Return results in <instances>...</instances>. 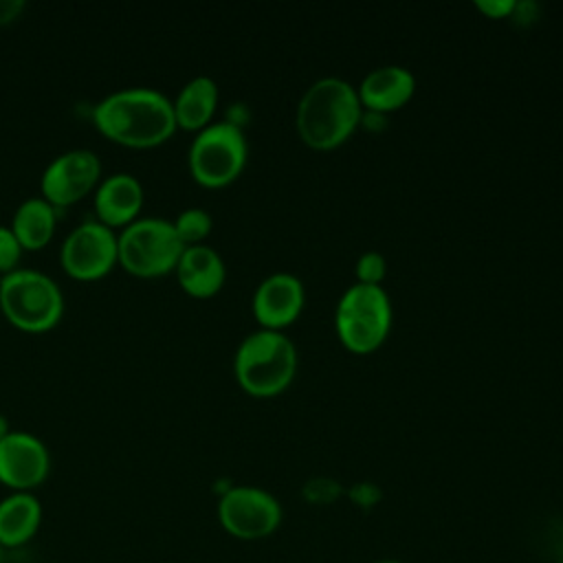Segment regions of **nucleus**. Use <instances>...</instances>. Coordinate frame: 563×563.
I'll list each match as a JSON object with an SVG mask.
<instances>
[{"label": "nucleus", "mask_w": 563, "mask_h": 563, "mask_svg": "<svg viewBox=\"0 0 563 563\" xmlns=\"http://www.w3.org/2000/svg\"><path fill=\"white\" fill-rule=\"evenodd\" d=\"M64 273L77 282H95L119 266L117 231L99 220H84L70 229L59 246Z\"/></svg>", "instance_id": "obj_8"}, {"label": "nucleus", "mask_w": 563, "mask_h": 563, "mask_svg": "<svg viewBox=\"0 0 563 563\" xmlns=\"http://www.w3.org/2000/svg\"><path fill=\"white\" fill-rule=\"evenodd\" d=\"M0 282H2V275H0Z\"/></svg>", "instance_id": "obj_30"}, {"label": "nucleus", "mask_w": 563, "mask_h": 563, "mask_svg": "<svg viewBox=\"0 0 563 563\" xmlns=\"http://www.w3.org/2000/svg\"><path fill=\"white\" fill-rule=\"evenodd\" d=\"M26 11V0H0V26L13 24Z\"/></svg>", "instance_id": "obj_25"}, {"label": "nucleus", "mask_w": 563, "mask_h": 563, "mask_svg": "<svg viewBox=\"0 0 563 563\" xmlns=\"http://www.w3.org/2000/svg\"><path fill=\"white\" fill-rule=\"evenodd\" d=\"M343 495V486L332 477H312L301 486V497L312 506L334 504Z\"/></svg>", "instance_id": "obj_20"}, {"label": "nucleus", "mask_w": 563, "mask_h": 563, "mask_svg": "<svg viewBox=\"0 0 563 563\" xmlns=\"http://www.w3.org/2000/svg\"><path fill=\"white\" fill-rule=\"evenodd\" d=\"M101 183V161L92 150L73 147L57 154L40 176V196L55 209L70 207L95 194Z\"/></svg>", "instance_id": "obj_10"}, {"label": "nucleus", "mask_w": 563, "mask_h": 563, "mask_svg": "<svg viewBox=\"0 0 563 563\" xmlns=\"http://www.w3.org/2000/svg\"><path fill=\"white\" fill-rule=\"evenodd\" d=\"M0 310L4 319L29 334L53 330L64 314V292L59 284L35 268H15L2 275Z\"/></svg>", "instance_id": "obj_4"}, {"label": "nucleus", "mask_w": 563, "mask_h": 563, "mask_svg": "<svg viewBox=\"0 0 563 563\" xmlns=\"http://www.w3.org/2000/svg\"><path fill=\"white\" fill-rule=\"evenodd\" d=\"M9 433H11L9 420H7V416H4V413H0V440H2L4 435H9Z\"/></svg>", "instance_id": "obj_27"}, {"label": "nucleus", "mask_w": 563, "mask_h": 563, "mask_svg": "<svg viewBox=\"0 0 563 563\" xmlns=\"http://www.w3.org/2000/svg\"><path fill=\"white\" fill-rule=\"evenodd\" d=\"M391 328V301L383 286L352 284L336 303L334 330L354 354H369L383 345Z\"/></svg>", "instance_id": "obj_6"}, {"label": "nucleus", "mask_w": 563, "mask_h": 563, "mask_svg": "<svg viewBox=\"0 0 563 563\" xmlns=\"http://www.w3.org/2000/svg\"><path fill=\"white\" fill-rule=\"evenodd\" d=\"M218 84L209 75H198L189 79L172 99L176 125L187 132H200L209 123H213V114L218 108Z\"/></svg>", "instance_id": "obj_16"}, {"label": "nucleus", "mask_w": 563, "mask_h": 563, "mask_svg": "<svg viewBox=\"0 0 563 563\" xmlns=\"http://www.w3.org/2000/svg\"><path fill=\"white\" fill-rule=\"evenodd\" d=\"M363 106L356 88L341 77H321L306 88L297 103V132L312 150L343 145L361 125Z\"/></svg>", "instance_id": "obj_2"}, {"label": "nucleus", "mask_w": 563, "mask_h": 563, "mask_svg": "<svg viewBox=\"0 0 563 563\" xmlns=\"http://www.w3.org/2000/svg\"><path fill=\"white\" fill-rule=\"evenodd\" d=\"M347 497H350V501H352L356 508L369 510V508H374V506L380 501L383 493H380V488H378L376 484H372V482H358V484H354V486L347 488Z\"/></svg>", "instance_id": "obj_23"}, {"label": "nucleus", "mask_w": 563, "mask_h": 563, "mask_svg": "<svg viewBox=\"0 0 563 563\" xmlns=\"http://www.w3.org/2000/svg\"><path fill=\"white\" fill-rule=\"evenodd\" d=\"M48 473L51 453L35 433L11 431L0 440V484L11 493H31Z\"/></svg>", "instance_id": "obj_11"}, {"label": "nucleus", "mask_w": 563, "mask_h": 563, "mask_svg": "<svg viewBox=\"0 0 563 563\" xmlns=\"http://www.w3.org/2000/svg\"><path fill=\"white\" fill-rule=\"evenodd\" d=\"M178 240L185 246H194V244H205V238L211 233L213 229V220L209 216V211L200 209V207H189L183 209L174 220H172Z\"/></svg>", "instance_id": "obj_19"}, {"label": "nucleus", "mask_w": 563, "mask_h": 563, "mask_svg": "<svg viewBox=\"0 0 563 563\" xmlns=\"http://www.w3.org/2000/svg\"><path fill=\"white\" fill-rule=\"evenodd\" d=\"M306 292L299 277L290 273H273L260 282L253 292V317L266 330L290 325L303 310Z\"/></svg>", "instance_id": "obj_12"}, {"label": "nucleus", "mask_w": 563, "mask_h": 563, "mask_svg": "<svg viewBox=\"0 0 563 563\" xmlns=\"http://www.w3.org/2000/svg\"><path fill=\"white\" fill-rule=\"evenodd\" d=\"M42 523V504L33 493H9L0 499V548L29 543Z\"/></svg>", "instance_id": "obj_17"}, {"label": "nucleus", "mask_w": 563, "mask_h": 563, "mask_svg": "<svg viewBox=\"0 0 563 563\" xmlns=\"http://www.w3.org/2000/svg\"><path fill=\"white\" fill-rule=\"evenodd\" d=\"M249 158V143L244 130L224 121H213L196 132L187 165L191 178L209 189L231 185L244 169Z\"/></svg>", "instance_id": "obj_7"}, {"label": "nucleus", "mask_w": 563, "mask_h": 563, "mask_svg": "<svg viewBox=\"0 0 563 563\" xmlns=\"http://www.w3.org/2000/svg\"><path fill=\"white\" fill-rule=\"evenodd\" d=\"M559 563H563V561H559Z\"/></svg>", "instance_id": "obj_31"}, {"label": "nucleus", "mask_w": 563, "mask_h": 563, "mask_svg": "<svg viewBox=\"0 0 563 563\" xmlns=\"http://www.w3.org/2000/svg\"><path fill=\"white\" fill-rule=\"evenodd\" d=\"M9 227L24 251H42L55 235L57 209L42 196L24 198L15 207Z\"/></svg>", "instance_id": "obj_18"}, {"label": "nucleus", "mask_w": 563, "mask_h": 563, "mask_svg": "<svg viewBox=\"0 0 563 563\" xmlns=\"http://www.w3.org/2000/svg\"><path fill=\"white\" fill-rule=\"evenodd\" d=\"M515 0H475V7L490 20L510 18L515 11Z\"/></svg>", "instance_id": "obj_24"}, {"label": "nucleus", "mask_w": 563, "mask_h": 563, "mask_svg": "<svg viewBox=\"0 0 563 563\" xmlns=\"http://www.w3.org/2000/svg\"><path fill=\"white\" fill-rule=\"evenodd\" d=\"M363 110L394 112L402 108L416 92V77L405 66H378L369 70L356 88Z\"/></svg>", "instance_id": "obj_15"}, {"label": "nucleus", "mask_w": 563, "mask_h": 563, "mask_svg": "<svg viewBox=\"0 0 563 563\" xmlns=\"http://www.w3.org/2000/svg\"><path fill=\"white\" fill-rule=\"evenodd\" d=\"M295 372V343L279 330L260 328L246 334L233 356V374L238 385L255 398L282 394L292 383Z\"/></svg>", "instance_id": "obj_3"}, {"label": "nucleus", "mask_w": 563, "mask_h": 563, "mask_svg": "<svg viewBox=\"0 0 563 563\" xmlns=\"http://www.w3.org/2000/svg\"><path fill=\"white\" fill-rule=\"evenodd\" d=\"M0 563H2V548H0Z\"/></svg>", "instance_id": "obj_29"}, {"label": "nucleus", "mask_w": 563, "mask_h": 563, "mask_svg": "<svg viewBox=\"0 0 563 563\" xmlns=\"http://www.w3.org/2000/svg\"><path fill=\"white\" fill-rule=\"evenodd\" d=\"M119 266L134 277L154 279L176 271L185 251L172 220L141 216L125 229L117 231Z\"/></svg>", "instance_id": "obj_5"}, {"label": "nucleus", "mask_w": 563, "mask_h": 563, "mask_svg": "<svg viewBox=\"0 0 563 563\" xmlns=\"http://www.w3.org/2000/svg\"><path fill=\"white\" fill-rule=\"evenodd\" d=\"M220 526L240 541L271 537L282 523L279 501L257 486H229L218 501Z\"/></svg>", "instance_id": "obj_9"}, {"label": "nucleus", "mask_w": 563, "mask_h": 563, "mask_svg": "<svg viewBox=\"0 0 563 563\" xmlns=\"http://www.w3.org/2000/svg\"><path fill=\"white\" fill-rule=\"evenodd\" d=\"M385 273H387V264L378 251H365L354 264V275L358 284L380 286Z\"/></svg>", "instance_id": "obj_21"}, {"label": "nucleus", "mask_w": 563, "mask_h": 563, "mask_svg": "<svg viewBox=\"0 0 563 563\" xmlns=\"http://www.w3.org/2000/svg\"><path fill=\"white\" fill-rule=\"evenodd\" d=\"M385 123H387V119H385V114H380V112L363 110V114H361V125L367 128V130H383Z\"/></svg>", "instance_id": "obj_26"}, {"label": "nucleus", "mask_w": 563, "mask_h": 563, "mask_svg": "<svg viewBox=\"0 0 563 563\" xmlns=\"http://www.w3.org/2000/svg\"><path fill=\"white\" fill-rule=\"evenodd\" d=\"M178 286L194 299H209L224 286L227 266L222 255L209 244L185 246L176 264Z\"/></svg>", "instance_id": "obj_14"}, {"label": "nucleus", "mask_w": 563, "mask_h": 563, "mask_svg": "<svg viewBox=\"0 0 563 563\" xmlns=\"http://www.w3.org/2000/svg\"><path fill=\"white\" fill-rule=\"evenodd\" d=\"M22 253L24 249L15 238V233L11 231V227L0 224V275H9L15 268H20Z\"/></svg>", "instance_id": "obj_22"}, {"label": "nucleus", "mask_w": 563, "mask_h": 563, "mask_svg": "<svg viewBox=\"0 0 563 563\" xmlns=\"http://www.w3.org/2000/svg\"><path fill=\"white\" fill-rule=\"evenodd\" d=\"M95 220L121 231L141 218L145 205V189L134 174L114 172L101 178L92 194Z\"/></svg>", "instance_id": "obj_13"}, {"label": "nucleus", "mask_w": 563, "mask_h": 563, "mask_svg": "<svg viewBox=\"0 0 563 563\" xmlns=\"http://www.w3.org/2000/svg\"><path fill=\"white\" fill-rule=\"evenodd\" d=\"M376 563H400V561H394V559H383V561H376Z\"/></svg>", "instance_id": "obj_28"}, {"label": "nucleus", "mask_w": 563, "mask_h": 563, "mask_svg": "<svg viewBox=\"0 0 563 563\" xmlns=\"http://www.w3.org/2000/svg\"><path fill=\"white\" fill-rule=\"evenodd\" d=\"M90 114L101 136L132 150L158 147L178 128L172 99L150 86L112 90L92 106Z\"/></svg>", "instance_id": "obj_1"}]
</instances>
